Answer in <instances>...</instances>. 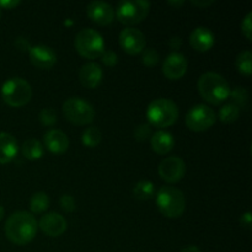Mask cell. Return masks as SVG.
<instances>
[{"instance_id": "obj_9", "label": "cell", "mask_w": 252, "mask_h": 252, "mask_svg": "<svg viewBox=\"0 0 252 252\" xmlns=\"http://www.w3.org/2000/svg\"><path fill=\"white\" fill-rule=\"evenodd\" d=\"M216 122V112L213 108L209 106L196 105L189 108L186 115V125L187 127L194 132H202V130L208 129L213 123Z\"/></svg>"}, {"instance_id": "obj_27", "label": "cell", "mask_w": 252, "mask_h": 252, "mask_svg": "<svg viewBox=\"0 0 252 252\" xmlns=\"http://www.w3.org/2000/svg\"><path fill=\"white\" fill-rule=\"evenodd\" d=\"M229 97H231V100H233V102L231 103L236 105L239 108L246 107V105H248L249 94L245 88L238 86V88L230 90V95H229Z\"/></svg>"}, {"instance_id": "obj_12", "label": "cell", "mask_w": 252, "mask_h": 252, "mask_svg": "<svg viewBox=\"0 0 252 252\" xmlns=\"http://www.w3.org/2000/svg\"><path fill=\"white\" fill-rule=\"evenodd\" d=\"M187 70V59L184 54L172 52L162 64V73L166 78L176 80V79L182 78Z\"/></svg>"}, {"instance_id": "obj_35", "label": "cell", "mask_w": 252, "mask_h": 252, "mask_svg": "<svg viewBox=\"0 0 252 252\" xmlns=\"http://www.w3.org/2000/svg\"><path fill=\"white\" fill-rule=\"evenodd\" d=\"M20 2V0H0V9H12Z\"/></svg>"}, {"instance_id": "obj_41", "label": "cell", "mask_w": 252, "mask_h": 252, "mask_svg": "<svg viewBox=\"0 0 252 252\" xmlns=\"http://www.w3.org/2000/svg\"><path fill=\"white\" fill-rule=\"evenodd\" d=\"M4 213H5V211H4V207H2L1 204H0V220H1V219H2V217H4Z\"/></svg>"}, {"instance_id": "obj_32", "label": "cell", "mask_w": 252, "mask_h": 252, "mask_svg": "<svg viewBox=\"0 0 252 252\" xmlns=\"http://www.w3.org/2000/svg\"><path fill=\"white\" fill-rule=\"evenodd\" d=\"M251 19H252V12H248L246 16L244 17L243 22H241V30H243V33L245 34V37L248 39L252 38V24H251Z\"/></svg>"}, {"instance_id": "obj_11", "label": "cell", "mask_w": 252, "mask_h": 252, "mask_svg": "<svg viewBox=\"0 0 252 252\" xmlns=\"http://www.w3.org/2000/svg\"><path fill=\"white\" fill-rule=\"evenodd\" d=\"M186 172V164L179 157H169L162 160L159 165V174L165 181L177 182L184 177Z\"/></svg>"}, {"instance_id": "obj_19", "label": "cell", "mask_w": 252, "mask_h": 252, "mask_svg": "<svg viewBox=\"0 0 252 252\" xmlns=\"http://www.w3.org/2000/svg\"><path fill=\"white\" fill-rule=\"evenodd\" d=\"M44 143L46 147L51 150L52 153L61 154L64 153L69 147V138L66 137L65 133L58 129H49L44 134Z\"/></svg>"}, {"instance_id": "obj_13", "label": "cell", "mask_w": 252, "mask_h": 252, "mask_svg": "<svg viewBox=\"0 0 252 252\" xmlns=\"http://www.w3.org/2000/svg\"><path fill=\"white\" fill-rule=\"evenodd\" d=\"M30 59L32 64L39 69H49L54 65L57 61V54L51 47L46 44H36L29 51Z\"/></svg>"}, {"instance_id": "obj_36", "label": "cell", "mask_w": 252, "mask_h": 252, "mask_svg": "<svg viewBox=\"0 0 252 252\" xmlns=\"http://www.w3.org/2000/svg\"><path fill=\"white\" fill-rule=\"evenodd\" d=\"M251 220H252L251 212H246V213H244L240 218V223L243 224V226H245V228H248V229H250Z\"/></svg>"}, {"instance_id": "obj_38", "label": "cell", "mask_w": 252, "mask_h": 252, "mask_svg": "<svg viewBox=\"0 0 252 252\" xmlns=\"http://www.w3.org/2000/svg\"><path fill=\"white\" fill-rule=\"evenodd\" d=\"M169 44H170V47H171V48L177 49L180 47V44H181V39H180L179 37H172V38L170 39Z\"/></svg>"}, {"instance_id": "obj_17", "label": "cell", "mask_w": 252, "mask_h": 252, "mask_svg": "<svg viewBox=\"0 0 252 252\" xmlns=\"http://www.w3.org/2000/svg\"><path fill=\"white\" fill-rule=\"evenodd\" d=\"M189 43L194 49L206 52L214 44V34L208 27L198 26L189 34Z\"/></svg>"}, {"instance_id": "obj_25", "label": "cell", "mask_w": 252, "mask_h": 252, "mask_svg": "<svg viewBox=\"0 0 252 252\" xmlns=\"http://www.w3.org/2000/svg\"><path fill=\"white\" fill-rule=\"evenodd\" d=\"M101 138H102V134H101L100 129L97 127L86 128L83 132V135H81L83 144L86 145V147H96L101 142Z\"/></svg>"}, {"instance_id": "obj_8", "label": "cell", "mask_w": 252, "mask_h": 252, "mask_svg": "<svg viewBox=\"0 0 252 252\" xmlns=\"http://www.w3.org/2000/svg\"><path fill=\"white\" fill-rule=\"evenodd\" d=\"M63 113L70 122L75 125L90 123L95 117V108L80 97H70L63 103Z\"/></svg>"}, {"instance_id": "obj_3", "label": "cell", "mask_w": 252, "mask_h": 252, "mask_svg": "<svg viewBox=\"0 0 252 252\" xmlns=\"http://www.w3.org/2000/svg\"><path fill=\"white\" fill-rule=\"evenodd\" d=\"M179 117V107L169 98H157L152 101L147 108V118L149 125L158 128H165L176 122Z\"/></svg>"}, {"instance_id": "obj_29", "label": "cell", "mask_w": 252, "mask_h": 252, "mask_svg": "<svg viewBox=\"0 0 252 252\" xmlns=\"http://www.w3.org/2000/svg\"><path fill=\"white\" fill-rule=\"evenodd\" d=\"M39 121L44 126H53L57 122V112L53 108H43L39 112Z\"/></svg>"}, {"instance_id": "obj_14", "label": "cell", "mask_w": 252, "mask_h": 252, "mask_svg": "<svg viewBox=\"0 0 252 252\" xmlns=\"http://www.w3.org/2000/svg\"><path fill=\"white\" fill-rule=\"evenodd\" d=\"M86 12L89 17L93 21L97 22L100 25L111 24L115 17V10L108 2L101 1V0H95V1L89 2L86 6Z\"/></svg>"}, {"instance_id": "obj_1", "label": "cell", "mask_w": 252, "mask_h": 252, "mask_svg": "<svg viewBox=\"0 0 252 252\" xmlns=\"http://www.w3.org/2000/svg\"><path fill=\"white\" fill-rule=\"evenodd\" d=\"M36 218L26 211H19L12 213L5 223V234L7 239L17 245H25L36 236Z\"/></svg>"}, {"instance_id": "obj_22", "label": "cell", "mask_w": 252, "mask_h": 252, "mask_svg": "<svg viewBox=\"0 0 252 252\" xmlns=\"http://www.w3.org/2000/svg\"><path fill=\"white\" fill-rule=\"evenodd\" d=\"M155 192V186L152 181L149 180H140L135 184L134 189H133V193L137 197L138 199H142V201H147L150 199L154 196Z\"/></svg>"}, {"instance_id": "obj_24", "label": "cell", "mask_w": 252, "mask_h": 252, "mask_svg": "<svg viewBox=\"0 0 252 252\" xmlns=\"http://www.w3.org/2000/svg\"><path fill=\"white\" fill-rule=\"evenodd\" d=\"M236 68L244 75H250L252 71V53L250 51H243L238 54Z\"/></svg>"}, {"instance_id": "obj_26", "label": "cell", "mask_w": 252, "mask_h": 252, "mask_svg": "<svg viewBox=\"0 0 252 252\" xmlns=\"http://www.w3.org/2000/svg\"><path fill=\"white\" fill-rule=\"evenodd\" d=\"M239 115H240V108L231 102L226 103L219 110V118L221 122H234L235 120H238Z\"/></svg>"}, {"instance_id": "obj_40", "label": "cell", "mask_w": 252, "mask_h": 252, "mask_svg": "<svg viewBox=\"0 0 252 252\" xmlns=\"http://www.w3.org/2000/svg\"><path fill=\"white\" fill-rule=\"evenodd\" d=\"M184 2V0H180V1H169V4L172 5V6H180V5H182Z\"/></svg>"}, {"instance_id": "obj_5", "label": "cell", "mask_w": 252, "mask_h": 252, "mask_svg": "<svg viewBox=\"0 0 252 252\" xmlns=\"http://www.w3.org/2000/svg\"><path fill=\"white\" fill-rule=\"evenodd\" d=\"M1 96L7 105L12 107H21L26 105L32 97V88L25 79L15 76L2 84Z\"/></svg>"}, {"instance_id": "obj_23", "label": "cell", "mask_w": 252, "mask_h": 252, "mask_svg": "<svg viewBox=\"0 0 252 252\" xmlns=\"http://www.w3.org/2000/svg\"><path fill=\"white\" fill-rule=\"evenodd\" d=\"M49 207V198L44 192H37L30 199V208L33 213H42Z\"/></svg>"}, {"instance_id": "obj_18", "label": "cell", "mask_w": 252, "mask_h": 252, "mask_svg": "<svg viewBox=\"0 0 252 252\" xmlns=\"http://www.w3.org/2000/svg\"><path fill=\"white\" fill-rule=\"evenodd\" d=\"M19 152L17 140L9 133H0V164H6L16 157Z\"/></svg>"}, {"instance_id": "obj_16", "label": "cell", "mask_w": 252, "mask_h": 252, "mask_svg": "<svg viewBox=\"0 0 252 252\" xmlns=\"http://www.w3.org/2000/svg\"><path fill=\"white\" fill-rule=\"evenodd\" d=\"M102 69L95 62H89L84 64L79 71V79L81 84L89 89L96 88L102 80Z\"/></svg>"}, {"instance_id": "obj_37", "label": "cell", "mask_w": 252, "mask_h": 252, "mask_svg": "<svg viewBox=\"0 0 252 252\" xmlns=\"http://www.w3.org/2000/svg\"><path fill=\"white\" fill-rule=\"evenodd\" d=\"M192 4L193 5H197V6H208V5H211V4H213L214 2V0H203V1H202V0H192Z\"/></svg>"}, {"instance_id": "obj_34", "label": "cell", "mask_w": 252, "mask_h": 252, "mask_svg": "<svg viewBox=\"0 0 252 252\" xmlns=\"http://www.w3.org/2000/svg\"><path fill=\"white\" fill-rule=\"evenodd\" d=\"M15 46L20 49V51H30L31 48V44H30L29 39L25 38V37H17L16 41H15Z\"/></svg>"}, {"instance_id": "obj_20", "label": "cell", "mask_w": 252, "mask_h": 252, "mask_svg": "<svg viewBox=\"0 0 252 252\" xmlns=\"http://www.w3.org/2000/svg\"><path fill=\"white\" fill-rule=\"evenodd\" d=\"M150 144L154 152L159 154H166L174 148L175 139L171 133L166 130H158L150 138Z\"/></svg>"}, {"instance_id": "obj_30", "label": "cell", "mask_w": 252, "mask_h": 252, "mask_svg": "<svg viewBox=\"0 0 252 252\" xmlns=\"http://www.w3.org/2000/svg\"><path fill=\"white\" fill-rule=\"evenodd\" d=\"M150 135H152V127L149 123H140L134 129V137L139 142H144Z\"/></svg>"}, {"instance_id": "obj_2", "label": "cell", "mask_w": 252, "mask_h": 252, "mask_svg": "<svg viewBox=\"0 0 252 252\" xmlns=\"http://www.w3.org/2000/svg\"><path fill=\"white\" fill-rule=\"evenodd\" d=\"M198 90L202 97L209 103L219 105L230 95V86L224 76L214 71H207L198 79Z\"/></svg>"}, {"instance_id": "obj_15", "label": "cell", "mask_w": 252, "mask_h": 252, "mask_svg": "<svg viewBox=\"0 0 252 252\" xmlns=\"http://www.w3.org/2000/svg\"><path fill=\"white\" fill-rule=\"evenodd\" d=\"M66 226H68V223H66L65 218L56 212L44 214L39 220V228L48 236L62 235L66 230Z\"/></svg>"}, {"instance_id": "obj_39", "label": "cell", "mask_w": 252, "mask_h": 252, "mask_svg": "<svg viewBox=\"0 0 252 252\" xmlns=\"http://www.w3.org/2000/svg\"><path fill=\"white\" fill-rule=\"evenodd\" d=\"M181 252H202L201 250H199L197 246L194 245H189V246H186L185 249H182Z\"/></svg>"}, {"instance_id": "obj_31", "label": "cell", "mask_w": 252, "mask_h": 252, "mask_svg": "<svg viewBox=\"0 0 252 252\" xmlns=\"http://www.w3.org/2000/svg\"><path fill=\"white\" fill-rule=\"evenodd\" d=\"M59 204L62 208L66 212H73L75 211V201L70 194H62L61 199H59Z\"/></svg>"}, {"instance_id": "obj_7", "label": "cell", "mask_w": 252, "mask_h": 252, "mask_svg": "<svg viewBox=\"0 0 252 252\" xmlns=\"http://www.w3.org/2000/svg\"><path fill=\"white\" fill-rule=\"evenodd\" d=\"M150 2L147 0H122L118 2L116 15L123 24H138L147 17Z\"/></svg>"}, {"instance_id": "obj_6", "label": "cell", "mask_w": 252, "mask_h": 252, "mask_svg": "<svg viewBox=\"0 0 252 252\" xmlns=\"http://www.w3.org/2000/svg\"><path fill=\"white\" fill-rule=\"evenodd\" d=\"M75 48L85 58H97L105 51L103 37L96 30L86 27L80 30L75 36Z\"/></svg>"}, {"instance_id": "obj_21", "label": "cell", "mask_w": 252, "mask_h": 252, "mask_svg": "<svg viewBox=\"0 0 252 252\" xmlns=\"http://www.w3.org/2000/svg\"><path fill=\"white\" fill-rule=\"evenodd\" d=\"M21 149L24 157L29 160H38L43 155V147L39 143V140L34 139V138L25 140Z\"/></svg>"}, {"instance_id": "obj_42", "label": "cell", "mask_w": 252, "mask_h": 252, "mask_svg": "<svg viewBox=\"0 0 252 252\" xmlns=\"http://www.w3.org/2000/svg\"><path fill=\"white\" fill-rule=\"evenodd\" d=\"M1 15H2V12H1V9H0V19H1Z\"/></svg>"}, {"instance_id": "obj_4", "label": "cell", "mask_w": 252, "mask_h": 252, "mask_svg": "<svg viewBox=\"0 0 252 252\" xmlns=\"http://www.w3.org/2000/svg\"><path fill=\"white\" fill-rule=\"evenodd\" d=\"M157 204L164 216L169 218H177L185 212L186 199L180 189L166 185L158 191Z\"/></svg>"}, {"instance_id": "obj_10", "label": "cell", "mask_w": 252, "mask_h": 252, "mask_svg": "<svg viewBox=\"0 0 252 252\" xmlns=\"http://www.w3.org/2000/svg\"><path fill=\"white\" fill-rule=\"evenodd\" d=\"M120 44L128 53L138 54L144 51L145 37L140 30L135 27H126L120 33Z\"/></svg>"}, {"instance_id": "obj_33", "label": "cell", "mask_w": 252, "mask_h": 252, "mask_svg": "<svg viewBox=\"0 0 252 252\" xmlns=\"http://www.w3.org/2000/svg\"><path fill=\"white\" fill-rule=\"evenodd\" d=\"M101 58H102L103 64L107 66L116 65L118 62L117 54H116L113 51H103V53L101 54Z\"/></svg>"}, {"instance_id": "obj_28", "label": "cell", "mask_w": 252, "mask_h": 252, "mask_svg": "<svg viewBox=\"0 0 252 252\" xmlns=\"http://www.w3.org/2000/svg\"><path fill=\"white\" fill-rule=\"evenodd\" d=\"M159 53L157 52V49L154 48H147L143 51L142 54V62L144 65L147 66H153L157 65L158 62H159Z\"/></svg>"}]
</instances>
